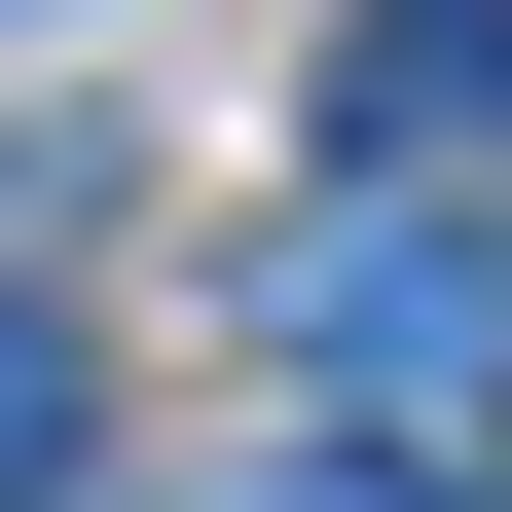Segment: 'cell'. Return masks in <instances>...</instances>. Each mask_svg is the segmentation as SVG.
I'll use <instances>...</instances> for the list:
<instances>
[{"instance_id":"obj_4","label":"cell","mask_w":512,"mask_h":512,"mask_svg":"<svg viewBox=\"0 0 512 512\" xmlns=\"http://www.w3.org/2000/svg\"><path fill=\"white\" fill-rule=\"evenodd\" d=\"M330 512H476V439H330Z\"/></svg>"},{"instance_id":"obj_2","label":"cell","mask_w":512,"mask_h":512,"mask_svg":"<svg viewBox=\"0 0 512 512\" xmlns=\"http://www.w3.org/2000/svg\"><path fill=\"white\" fill-rule=\"evenodd\" d=\"M512 147V0H330V183H476Z\"/></svg>"},{"instance_id":"obj_3","label":"cell","mask_w":512,"mask_h":512,"mask_svg":"<svg viewBox=\"0 0 512 512\" xmlns=\"http://www.w3.org/2000/svg\"><path fill=\"white\" fill-rule=\"evenodd\" d=\"M0 512H74V330L0 293Z\"/></svg>"},{"instance_id":"obj_1","label":"cell","mask_w":512,"mask_h":512,"mask_svg":"<svg viewBox=\"0 0 512 512\" xmlns=\"http://www.w3.org/2000/svg\"><path fill=\"white\" fill-rule=\"evenodd\" d=\"M293 366H330L366 439H476V366H512V256H476V183H330V220H293Z\"/></svg>"}]
</instances>
